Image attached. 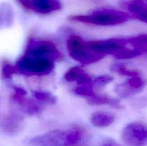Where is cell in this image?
<instances>
[{
	"instance_id": "10",
	"label": "cell",
	"mask_w": 147,
	"mask_h": 146,
	"mask_svg": "<svg viewBox=\"0 0 147 146\" xmlns=\"http://www.w3.org/2000/svg\"><path fill=\"white\" fill-rule=\"evenodd\" d=\"M61 8L62 4L59 0H31L30 11L47 14L61 9Z\"/></svg>"
},
{
	"instance_id": "5",
	"label": "cell",
	"mask_w": 147,
	"mask_h": 146,
	"mask_svg": "<svg viewBox=\"0 0 147 146\" xmlns=\"http://www.w3.org/2000/svg\"><path fill=\"white\" fill-rule=\"evenodd\" d=\"M24 54L30 57L52 59L55 62L61 61L63 59V55L55 43L50 40H37L33 37L29 38Z\"/></svg>"
},
{
	"instance_id": "9",
	"label": "cell",
	"mask_w": 147,
	"mask_h": 146,
	"mask_svg": "<svg viewBox=\"0 0 147 146\" xmlns=\"http://www.w3.org/2000/svg\"><path fill=\"white\" fill-rule=\"evenodd\" d=\"M1 129L4 133L9 135H16L23 128L24 122L20 115L11 113L3 117L1 123Z\"/></svg>"
},
{
	"instance_id": "11",
	"label": "cell",
	"mask_w": 147,
	"mask_h": 146,
	"mask_svg": "<svg viewBox=\"0 0 147 146\" xmlns=\"http://www.w3.org/2000/svg\"><path fill=\"white\" fill-rule=\"evenodd\" d=\"M68 82H76L78 85L92 83V78L82 67H73L69 69L64 76Z\"/></svg>"
},
{
	"instance_id": "8",
	"label": "cell",
	"mask_w": 147,
	"mask_h": 146,
	"mask_svg": "<svg viewBox=\"0 0 147 146\" xmlns=\"http://www.w3.org/2000/svg\"><path fill=\"white\" fill-rule=\"evenodd\" d=\"M14 92L11 96V99L20 107V110L29 115H36L40 114L42 110V107L36 101L26 96L27 92L22 87H14Z\"/></svg>"
},
{
	"instance_id": "19",
	"label": "cell",
	"mask_w": 147,
	"mask_h": 146,
	"mask_svg": "<svg viewBox=\"0 0 147 146\" xmlns=\"http://www.w3.org/2000/svg\"><path fill=\"white\" fill-rule=\"evenodd\" d=\"M113 80V77L111 75H109V74H103V75H100L96 77L93 80V81L92 82V84L93 85L102 87V86L106 85V84L111 83Z\"/></svg>"
},
{
	"instance_id": "2",
	"label": "cell",
	"mask_w": 147,
	"mask_h": 146,
	"mask_svg": "<svg viewBox=\"0 0 147 146\" xmlns=\"http://www.w3.org/2000/svg\"><path fill=\"white\" fill-rule=\"evenodd\" d=\"M129 13L110 8H100L88 14L72 15L67 18L70 21L98 26H114L123 24L131 18Z\"/></svg>"
},
{
	"instance_id": "16",
	"label": "cell",
	"mask_w": 147,
	"mask_h": 146,
	"mask_svg": "<svg viewBox=\"0 0 147 146\" xmlns=\"http://www.w3.org/2000/svg\"><path fill=\"white\" fill-rule=\"evenodd\" d=\"M74 92L78 95L86 97V98L93 97L96 94L93 90V84L92 83L78 85L74 89Z\"/></svg>"
},
{
	"instance_id": "17",
	"label": "cell",
	"mask_w": 147,
	"mask_h": 146,
	"mask_svg": "<svg viewBox=\"0 0 147 146\" xmlns=\"http://www.w3.org/2000/svg\"><path fill=\"white\" fill-rule=\"evenodd\" d=\"M131 87L132 89H134V90H136L137 92L142 91L143 90L144 87H145L146 84V80H144V79H142V77L139 75L135 76V77H132L126 82Z\"/></svg>"
},
{
	"instance_id": "1",
	"label": "cell",
	"mask_w": 147,
	"mask_h": 146,
	"mask_svg": "<svg viewBox=\"0 0 147 146\" xmlns=\"http://www.w3.org/2000/svg\"><path fill=\"white\" fill-rule=\"evenodd\" d=\"M86 137L85 130L75 125L70 128L57 129L32 137L28 141L30 146H80Z\"/></svg>"
},
{
	"instance_id": "21",
	"label": "cell",
	"mask_w": 147,
	"mask_h": 146,
	"mask_svg": "<svg viewBox=\"0 0 147 146\" xmlns=\"http://www.w3.org/2000/svg\"><path fill=\"white\" fill-rule=\"evenodd\" d=\"M134 18L137 19L138 20L143 21V22L147 23V5L144 9L141 11L139 14H138Z\"/></svg>"
},
{
	"instance_id": "20",
	"label": "cell",
	"mask_w": 147,
	"mask_h": 146,
	"mask_svg": "<svg viewBox=\"0 0 147 146\" xmlns=\"http://www.w3.org/2000/svg\"><path fill=\"white\" fill-rule=\"evenodd\" d=\"M14 74H17L15 66L10 63H5L2 67V74L4 78L9 79Z\"/></svg>"
},
{
	"instance_id": "12",
	"label": "cell",
	"mask_w": 147,
	"mask_h": 146,
	"mask_svg": "<svg viewBox=\"0 0 147 146\" xmlns=\"http://www.w3.org/2000/svg\"><path fill=\"white\" fill-rule=\"evenodd\" d=\"M90 120L92 124L96 127H106L115 121V116L110 113L96 112L92 114Z\"/></svg>"
},
{
	"instance_id": "3",
	"label": "cell",
	"mask_w": 147,
	"mask_h": 146,
	"mask_svg": "<svg viewBox=\"0 0 147 146\" xmlns=\"http://www.w3.org/2000/svg\"><path fill=\"white\" fill-rule=\"evenodd\" d=\"M55 61L49 58L30 57L23 54L17 62V73L27 76H43L50 74L55 67Z\"/></svg>"
},
{
	"instance_id": "4",
	"label": "cell",
	"mask_w": 147,
	"mask_h": 146,
	"mask_svg": "<svg viewBox=\"0 0 147 146\" xmlns=\"http://www.w3.org/2000/svg\"><path fill=\"white\" fill-rule=\"evenodd\" d=\"M67 50L70 57L82 64L97 62L103 58L88 46L87 41L76 34H72L67 40Z\"/></svg>"
},
{
	"instance_id": "13",
	"label": "cell",
	"mask_w": 147,
	"mask_h": 146,
	"mask_svg": "<svg viewBox=\"0 0 147 146\" xmlns=\"http://www.w3.org/2000/svg\"><path fill=\"white\" fill-rule=\"evenodd\" d=\"M87 101L90 105H100V104H108V105L113 106L114 107H120L121 104L119 100L116 98L109 97V96L99 94L96 93L94 96L88 97Z\"/></svg>"
},
{
	"instance_id": "6",
	"label": "cell",
	"mask_w": 147,
	"mask_h": 146,
	"mask_svg": "<svg viewBox=\"0 0 147 146\" xmlns=\"http://www.w3.org/2000/svg\"><path fill=\"white\" fill-rule=\"evenodd\" d=\"M129 38H113L108 40H93L87 41V44L93 52L102 57H106L108 54L116 55L119 52L127 48Z\"/></svg>"
},
{
	"instance_id": "14",
	"label": "cell",
	"mask_w": 147,
	"mask_h": 146,
	"mask_svg": "<svg viewBox=\"0 0 147 146\" xmlns=\"http://www.w3.org/2000/svg\"><path fill=\"white\" fill-rule=\"evenodd\" d=\"M129 44L134 48L144 50L147 52V34H139L128 39Z\"/></svg>"
},
{
	"instance_id": "22",
	"label": "cell",
	"mask_w": 147,
	"mask_h": 146,
	"mask_svg": "<svg viewBox=\"0 0 147 146\" xmlns=\"http://www.w3.org/2000/svg\"><path fill=\"white\" fill-rule=\"evenodd\" d=\"M22 7H24L27 10H30V4H31V0H17Z\"/></svg>"
},
{
	"instance_id": "7",
	"label": "cell",
	"mask_w": 147,
	"mask_h": 146,
	"mask_svg": "<svg viewBox=\"0 0 147 146\" xmlns=\"http://www.w3.org/2000/svg\"><path fill=\"white\" fill-rule=\"evenodd\" d=\"M121 137L128 146H147V125L134 122L123 129Z\"/></svg>"
},
{
	"instance_id": "15",
	"label": "cell",
	"mask_w": 147,
	"mask_h": 146,
	"mask_svg": "<svg viewBox=\"0 0 147 146\" xmlns=\"http://www.w3.org/2000/svg\"><path fill=\"white\" fill-rule=\"evenodd\" d=\"M32 95L34 96V98L37 101L45 102L47 104H53L56 103V102H57V98L54 95H53L51 93L48 92L35 90V91L32 92Z\"/></svg>"
},
{
	"instance_id": "23",
	"label": "cell",
	"mask_w": 147,
	"mask_h": 146,
	"mask_svg": "<svg viewBox=\"0 0 147 146\" xmlns=\"http://www.w3.org/2000/svg\"><path fill=\"white\" fill-rule=\"evenodd\" d=\"M100 146H120V145H118L117 143H115V142L110 140V141L105 142V143H103Z\"/></svg>"
},
{
	"instance_id": "18",
	"label": "cell",
	"mask_w": 147,
	"mask_h": 146,
	"mask_svg": "<svg viewBox=\"0 0 147 146\" xmlns=\"http://www.w3.org/2000/svg\"><path fill=\"white\" fill-rule=\"evenodd\" d=\"M111 70L113 71L116 72L119 74H122V75L127 76V77H135V76L139 75V72H138L136 70H129L127 67H126L125 66L121 65V64H115L112 67Z\"/></svg>"
}]
</instances>
